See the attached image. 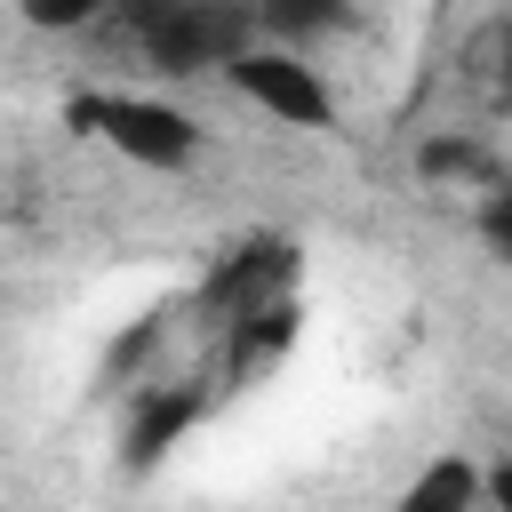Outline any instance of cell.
<instances>
[{
	"label": "cell",
	"mask_w": 512,
	"mask_h": 512,
	"mask_svg": "<svg viewBox=\"0 0 512 512\" xmlns=\"http://www.w3.org/2000/svg\"><path fill=\"white\" fill-rule=\"evenodd\" d=\"M120 8H128V40L160 72L232 64L248 48V8L240 0H120Z\"/></svg>",
	"instance_id": "cell-1"
},
{
	"label": "cell",
	"mask_w": 512,
	"mask_h": 512,
	"mask_svg": "<svg viewBox=\"0 0 512 512\" xmlns=\"http://www.w3.org/2000/svg\"><path fill=\"white\" fill-rule=\"evenodd\" d=\"M80 120H96V136L136 168H184L200 152L192 112H176L160 96H104V104H80Z\"/></svg>",
	"instance_id": "cell-2"
},
{
	"label": "cell",
	"mask_w": 512,
	"mask_h": 512,
	"mask_svg": "<svg viewBox=\"0 0 512 512\" xmlns=\"http://www.w3.org/2000/svg\"><path fill=\"white\" fill-rule=\"evenodd\" d=\"M224 72H232V88H240L248 104H264V112L288 120V128H328V112H336L328 80H320L304 56H288V48H240Z\"/></svg>",
	"instance_id": "cell-3"
},
{
	"label": "cell",
	"mask_w": 512,
	"mask_h": 512,
	"mask_svg": "<svg viewBox=\"0 0 512 512\" xmlns=\"http://www.w3.org/2000/svg\"><path fill=\"white\" fill-rule=\"evenodd\" d=\"M192 424H200V392H184V384L144 392L128 416V464H160L176 448V432H192Z\"/></svg>",
	"instance_id": "cell-4"
},
{
	"label": "cell",
	"mask_w": 512,
	"mask_h": 512,
	"mask_svg": "<svg viewBox=\"0 0 512 512\" xmlns=\"http://www.w3.org/2000/svg\"><path fill=\"white\" fill-rule=\"evenodd\" d=\"M400 512H480V464L472 456H432L400 488Z\"/></svg>",
	"instance_id": "cell-5"
},
{
	"label": "cell",
	"mask_w": 512,
	"mask_h": 512,
	"mask_svg": "<svg viewBox=\"0 0 512 512\" xmlns=\"http://www.w3.org/2000/svg\"><path fill=\"white\" fill-rule=\"evenodd\" d=\"M248 16H264L272 32H336L344 0H248Z\"/></svg>",
	"instance_id": "cell-6"
},
{
	"label": "cell",
	"mask_w": 512,
	"mask_h": 512,
	"mask_svg": "<svg viewBox=\"0 0 512 512\" xmlns=\"http://www.w3.org/2000/svg\"><path fill=\"white\" fill-rule=\"evenodd\" d=\"M24 8V24H40V32H80L104 0H16Z\"/></svg>",
	"instance_id": "cell-7"
},
{
	"label": "cell",
	"mask_w": 512,
	"mask_h": 512,
	"mask_svg": "<svg viewBox=\"0 0 512 512\" xmlns=\"http://www.w3.org/2000/svg\"><path fill=\"white\" fill-rule=\"evenodd\" d=\"M416 168H424V176H472V168H480V152H472V144H456V136H440V144H424V152H416Z\"/></svg>",
	"instance_id": "cell-8"
},
{
	"label": "cell",
	"mask_w": 512,
	"mask_h": 512,
	"mask_svg": "<svg viewBox=\"0 0 512 512\" xmlns=\"http://www.w3.org/2000/svg\"><path fill=\"white\" fill-rule=\"evenodd\" d=\"M480 504H488V512H512V456L480 472Z\"/></svg>",
	"instance_id": "cell-9"
},
{
	"label": "cell",
	"mask_w": 512,
	"mask_h": 512,
	"mask_svg": "<svg viewBox=\"0 0 512 512\" xmlns=\"http://www.w3.org/2000/svg\"><path fill=\"white\" fill-rule=\"evenodd\" d=\"M480 232H488V240H496V248L512 256V192H496V200L480 208Z\"/></svg>",
	"instance_id": "cell-10"
},
{
	"label": "cell",
	"mask_w": 512,
	"mask_h": 512,
	"mask_svg": "<svg viewBox=\"0 0 512 512\" xmlns=\"http://www.w3.org/2000/svg\"><path fill=\"white\" fill-rule=\"evenodd\" d=\"M496 96L512 104V32H504V64H496Z\"/></svg>",
	"instance_id": "cell-11"
}]
</instances>
